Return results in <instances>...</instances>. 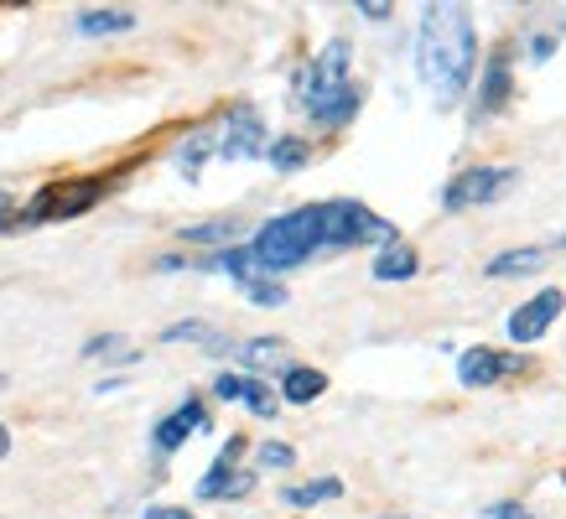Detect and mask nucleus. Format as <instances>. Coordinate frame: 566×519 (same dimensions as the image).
I'll return each mask as SVG.
<instances>
[{"instance_id": "f257e3e1", "label": "nucleus", "mask_w": 566, "mask_h": 519, "mask_svg": "<svg viewBox=\"0 0 566 519\" xmlns=\"http://www.w3.org/2000/svg\"><path fill=\"white\" fill-rule=\"evenodd\" d=\"M473 58H478V31L463 5H426L422 31H416V68L422 84L431 89L437 110H452L468 94Z\"/></svg>"}, {"instance_id": "f03ea898", "label": "nucleus", "mask_w": 566, "mask_h": 519, "mask_svg": "<svg viewBox=\"0 0 566 519\" xmlns=\"http://www.w3.org/2000/svg\"><path fill=\"white\" fill-rule=\"evenodd\" d=\"M302 110L317 125H343L359 115V89L349 84V42H328L302 73Z\"/></svg>"}, {"instance_id": "7ed1b4c3", "label": "nucleus", "mask_w": 566, "mask_h": 519, "mask_svg": "<svg viewBox=\"0 0 566 519\" xmlns=\"http://www.w3.org/2000/svg\"><path fill=\"white\" fill-rule=\"evenodd\" d=\"M317 250H323V235H317V203H312V208L271 218L255 235V244H250V260H255V270L276 276V270H291V265L312 260Z\"/></svg>"}, {"instance_id": "20e7f679", "label": "nucleus", "mask_w": 566, "mask_h": 519, "mask_svg": "<svg viewBox=\"0 0 566 519\" xmlns=\"http://www.w3.org/2000/svg\"><path fill=\"white\" fill-rule=\"evenodd\" d=\"M317 235L323 250H349V244H395V224H385L379 213H369L354 198L338 203H317Z\"/></svg>"}, {"instance_id": "39448f33", "label": "nucleus", "mask_w": 566, "mask_h": 519, "mask_svg": "<svg viewBox=\"0 0 566 519\" xmlns=\"http://www.w3.org/2000/svg\"><path fill=\"white\" fill-rule=\"evenodd\" d=\"M515 182H519L515 166H473V172H463L457 182H448L442 203H448L452 213H457V208H478V203H494V198H504Z\"/></svg>"}, {"instance_id": "423d86ee", "label": "nucleus", "mask_w": 566, "mask_h": 519, "mask_svg": "<svg viewBox=\"0 0 566 519\" xmlns=\"http://www.w3.org/2000/svg\"><path fill=\"white\" fill-rule=\"evenodd\" d=\"M213 145H218V156H229V162L260 156V151H265V125H260V115L250 104H235L229 119H224V130L213 136Z\"/></svg>"}, {"instance_id": "0eeeda50", "label": "nucleus", "mask_w": 566, "mask_h": 519, "mask_svg": "<svg viewBox=\"0 0 566 519\" xmlns=\"http://www.w3.org/2000/svg\"><path fill=\"white\" fill-rule=\"evenodd\" d=\"M244 452L239 436H229V447L218 452V463L209 468V478L198 483V498H244L255 489V472H235V457Z\"/></svg>"}, {"instance_id": "6e6552de", "label": "nucleus", "mask_w": 566, "mask_h": 519, "mask_svg": "<svg viewBox=\"0 0 566 519\" xmlns=\"http://www.w3.org/2000/svg\"><path fill=\"white\" fill-rule=\"evenodd\" d=\"M99 182H68V188H48L37 192V203L26 208V224H42V218H73V213H84L89 203H99Z\"/></svg>"}, {"instance_id": "1a4fd4ad", "label": "nucleus", "mask_w": 566, "mask_h": 519, "mask_svg": "<svg viewBox=\"0 0 566 519\" xmlns=\"http://www.w3.org/2000/svg\"><path fill=\"white\" fill-rule=\"evenodd\" d=\"M562 307H566L562 291H541V296H530V302L510 317V338H515V343H536V338H545V328L562 317Z\"/></svg>"}, {"instance_id": "9d476101", "label": "nucleus", "mask_w": 566, "mask_h": 519, "mask_svg": "<svg viewBox=\"0 0 566 519\" xmlns=\"http://www.w3.org/2000/svg\"><path fill=\"white\" fill-rule=\"evenodd\" d=\"M519 358H499L494 349H468V354L457 358V379L468 384V390H489L499 375H515Z\"/></svg>"}, {"instance_id": "9b49d317", "label": "nucleus", "mask_w": 566, "mask_h": 519, "mask_svg": "<svg viewBox=\"0 0 566 519\" xmlns=\"http://www.w3.org/2000/svg\"><path fill=\"white\" fill-rule=\"evenodd\" d=\"M192 426H203V401H188L177 416H166L162 426H156V447L162 452H177L183 442L192 436Z\"/></svg>"}, {"instance_id": "f8f14e48", "label": "nucleus", "mask_w": 566, "mask_h": 519, "mask_svg": "<svg viewBox=\"0 0 566 519\" xmlns=\"http://www.w3.org/2000/svg\"><path fill=\"white\" fill-rule=\"evenodd\" d=\"M478 115H499L504 99H510V58H489V73H483V89H478Z\"/></svg>"}, {"instance_id": "ddd939ff", "label": "nucleus", "mask_w": 566, "mask_h": 519, "mask_svg": "<svg viewBox=\"0 0 566 519\" xmlns=\"http://www.w3.org/2000/svg\"><path fill=\"white\" fill-rule=\"evenodd\" d=\"M416 276V250L411 244H385L379 250V260H375V281H411Z\"/></svg>"}, {"instance_id": "4468645a", "label": "nucleus", "mask_w": 566, "mask_h": 519, "mask_svg": "<svg viewBox=\"0 0 566 519\" xmlns=\"http://www.w3.org/2000/svg\"><path fill=\"white\" fill-rule=\"evenodd\" d=\"M239 358H244V369H281L286 364V343L281 338H250L244 349H239Z\"/></svg>"}, {"instance_id": "2eb2a0df", "label": "nucleus", "mask_w": 566, "mask_h": 519, "mask_svg": "<svg viewBox=\"0 0 566 519\" xmlns=\"http://www.w3.org/2000/svg\"><path fill=\"white\" fill-rule=\"evenodd\" d=\"M281 390H286V401H291V405H312L323 390H328V379L317 375V369H286Z\"/></svg>"}, {"instance_id": "dca6fc26", "label": "nucleus", "mask_w": 566, "mask_h": 519, "mask_svg": "<svg viewBox=\"0 0 566 519\" xmlns=\"http://www.w3.org/2000/svg\"><path fill=\"white\" fill-rule=\"evenodd\" d=\"M541 265H545L541 250H510V255L489 260V276H494V281H504V276H536Z\"/></svg>"}, {"instance_id": "f3484780", "label": "nucleus", "mask_w": 566, "mask_h": 519, "mask_svg": "<svg viewBox=\"0 0 566 519\" xmlns=\"http://www.w3.org/2000/svg\"><path fill=\"white\" fill-rule=\"evenodd\" d=\"M166 343H203V354H224V332L209 328V322H177V328L162 332Z\"/></svg>"}, {"instance_id": "a211bd4d", "label": "nucleus", "mask_w": 566, "mask_h": 519, "mask_svg": "<svg viewBox=\"0 0 566 519\" xmlns=\"http://www.w3.org/2000/svg\"><path fill=\"white\" fill-rule=\"evenodd\" d=\"M130 26H136L130 11H84L78 16V31L84 37H110V31H130Z\"/></svg>"}, {"instance_id": "6ab92c4d", "label": "nucleus", "mask_w": 566, "mask_h": 519, "mask_svg": "<svg viewBox=\"0 0 566 519\" xmlns=\"http://www.w3.org/2000/svg\"><path fill=\"white\" fill-rule=\"evenodd\" d=\"M343 494V483L338 478H317V483H302V489H286V504L291 509H307V504H323V498H338Z\"/></svg>"}, {"instance_id": "aec40b11", "label": "nucleus", "mask_w": 566, "mask_h": 519, "mask_svg": "<svg viewBox=\"0 0 566 519\" xmlns=\"http://www.w3.org/2000/svg\"><path fill=\"white\" fill-rule=\"evenodd\" d=\"M250 250H224V255L203 260V270H224V276H235V281H250Z\"/></svg>"}, {"instance_id": "412c9836", "label": "nucleus", "mask_w": 566, "mask_h": 519, "mask_svg": "<svg viewBox=\"0 0 566 519\" xmlns=\"http://www.w3.org/2000/svg\"><path fill=\"white\" fill-rule=\"evenodd\" d=\"M244 286V296L255 302V307H286V286L281 281H260V276H250V281H239Z\"/></svg>"}, {"instance_id": "4be33fe9", "label": "nucleus", "mask_w": 566, "mask_h": 519, "mask_svg": "<svg viewBox=\"0 0 566 519\" xmlns=\"http://www.w3.org/2000/svg\"><path fill=\"white\" fill-rule=\"evenodd\" d=\"M271 166H281V172H297V166H307V141H271Z\"/></svg>"}, {"instance_id": "5701e85b", "label": "nucleus", "mask_w": 566, "mask_h": 519, "mask_svg": "<svg viewBox=\"0 0 566 519\" xmlns=\"http://www.w3.org/2000/svg\"><path fill=\"white\" fill-rule=\"evenodd\" d=\"M209 151H218V145H213V136L203 130V136H192V141L177 151V166H183L188 177H198V166H203V156H209Z\"/></svg>"}, {"instance_id": "b1692460", "label": "nucleus", "mask_w": 566, "mask_h": 519, "mask_svg": "<svg viewBox=\"0 0 566 519\" xmlns=\"http://www.w3.org/2000/svg\"><path fill=\"white\" fill-rule=\"evenodd\" d=\"M183 239H192V244H218V239H235V224H192V229H183Z\"/></svg>"}, {"instance_id": "393cba45", "label": "nucleus", "mask_w": 566, "mask_h": 519, "mask_svg": "<svg viewBox=\"0 0 566 519\" xmlns=\"http://www.w3.org/2000/svg\"><path fill=\"white\" fill-rule=\"evenodd\" d=\"M244 405H250L255 416H276V401H271V390H265L260 379H244Z\"/></svg>"}, {"instance_id": "a878e982", "label": "nucleus", "mask_w": 566, "mask_h": 519, "mask_svg": "<svg viewBox=\"0 0 566 519\" xmlns=\"http://www.w3.org/2000/svg\"><path fill=\"white\" fill-rule=\"evenodd\" d=\"M297 463V452L286 447V442H265L260 447V468H291Z\"/></svg>"}, {"instance_id": "bb28decb", "label": "nucleus", "mask_w": 566, "mask_h": 519, "mask_svg": "<svg viewBox=\"0 0 566 519\" xmlns=\"http://www.w3.org/2000/svg\"><path fill=\"white\" fill-rule=\"evenodd\" d=\"M213 395H218V401H244V375H218Z\"/></svg>"}, {"instance_id": "cd10ccee", "label": "nucleus", "mask_w": 566, "mask_h": 519, "mask_svg": "<svg viewBox=\"0 0 566 519\" xmlns=\"http://www.w3.org/2000/svg\"><path fill=\"white\" fill-rule=\"evenodd\" d=\"M489 519H536V515H530L525 504H494V509H489Z\"/></svg>"}, {"instance_id": "c85d7f7f", "label": "nucleus", "mask_w": 566, "mask_h": 519, "mask_svg": "<svg viewBox=\"0 0 566 519\" xmlns=\"http://www.w3.org/2000/svg\"><path fill=\"white\" fill-rule=\"evenodd\" d=\"M146 519H192L188 509H146Z\"/></svg>"}, {"instance_id": "c756f323", "label": "nucleus", "mask_w": 566, "mask_h": 519, "mask_svg": "<svg viewBox=\"0 0 566 519\" xmlns=\"http://www.w3.org/2000/svg\"><path fill=\"white\" fill-rule=\"evenodd\" d=\"M5 452H11V431L0 426V457H5Z\"/></svg>"}, {"instance_id": "7c9ffc66", "label": "nucleus", "mask_w": 566, "mask_h": 519, "mask_svg": "<svg viewBox=\"0 0 566 519\" xmlns=\"http://www.w3.org/2000/svg\"><path fill=\"white\" fill-rule=\"evenodd\" d=\"M5 208H11V198H5V192H0V218H5Z\"/></svg>"}, {"instance_id": "2f4dec72", "label": "nucleus", "mask_w": 566, "mask_h": 519, "mask_svg": "<svg viewBox=\"0 0 566 519\" xmlns=\"http://www.w3.org/2000/svg\"><path fill=\"white\" fill-rule=\"evenodd\" d=\"M0 390H5V379H0Z\"/></svg>"}]
</instances>
